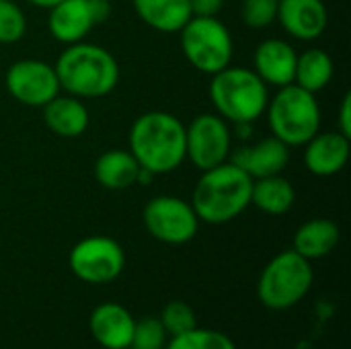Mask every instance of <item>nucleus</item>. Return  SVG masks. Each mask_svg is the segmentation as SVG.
I'll return each instance as SVG.
<instances>
[{
    "label": "nucleus",
    "instance_id": "obj_5",
    "mask_svg": "<svg viewBox=\"0 0 351 349\" xmlns=\"http://www.w3.org/2000/svg\"><path fill=\"white\" fill-rule=\"evenodd\" d=\"M265 115L271 136L282 140L288 148L304 146L317 132H321V107L317 95L294 82L278 88L267 101Z\"/></svg>",
    "mask_w": 351,
    "mask_h": 349
},
{
    "label": "nucleus",
    "instance_id": "obj_30",
    "mask_svg": "<svg viewBox=\"0 0 351 349\" xmlns=\"http://www.w3.org/2000/svg\"><path fill=\"white\" fill-rule=\"evenodd\" d=\"M337 132L351 140V93H346L337 113Z\"/></svg>",
    "mask_w": 351,
    "mask_h": 349
},
{
    "label": "nucleus",
    "instance_id": "obj_29",
    "mask_svg": "<svg viewBox=\"0 0 351 349\" xmlns=\"http://www.w3.org/2000/svg\"><path fill=\"white\" fill-rule=\"evenodd\" d=\"M224 0H189L191 16H218Z\"/></svg>",
    "mask_w": 351,
    "mask_h": 349
},
{
    "label": "nucleus",
    "instance_id": "obj_27",
    "mask_svg": "<svg viewBox=\"0 0 351 349\" xmlns=\"http://www.w3.org/2000/svg\"><path fill=\"white\" fill-rule=\"evenodd\" d=\"M160 323L167 331L169 337H175V335H181L185 331H191L193 327H197V319H195V313L193 309L183 302V300H173L169 302L162 313H160Z\"/></svg>",
    "mask_w": 351,
    "mask_h": 349
},
{
    "label": "nucleus",
    "instance_id": "obj_1",
    "mask_svg": "<svg viewBox=\"0 0 351 349\" xmlns=\"http://www.w3.org/2000/svg\"><path fill=\"white\" fill-rule=\"evenodd\" d=\"M128 150L152 177L173 173L185 160V123L169 111H146L130 128Z\"/></svg>",
    "mask_w": 351,
    "mask_h": 349
},
{
    "label": "nucleus",
    "instance_id": "obj_22",
    "mask_svg": "<svg viewBox=\"0 0 351 349\" xmlns=\"http://www.w3.org/2000/svg\"><path fill=\"white\" fill-rule=\"evenodd\" d=\"M294 202H296V191L286 177L271 175L263 179H253L251 204L259 212L267 216H284L286 212L292 210Z\"/></svg>",
    "mask_w": 351,
    "mask_h": 349
},
{
    "label": "nucleus",
    "instance_id": "obj_6",
    "mask_svg": "<svg viewBox=\"0 0 351 349\" xmlns=\"http://www.w3.org/2000/svg\"><path fill=\"white\" fill-rule=\"evenodd\" d=\"M313 265L294 249L278 253L261 272L257 282L259 302L269 311L296 306L313 288Z\"/></svg>",
    "mask_w": 351,
    "mask_h": 349
},
{
    "label": "nucleus",
    "instance_id": "obj_14",
    "mask_svg": "<svg viewBox=\"0 0 351 349\" xmlns=\"http://www.w3.org/2000/svg\"><path fill=\"white\" fill-rule=\"evenodd\" d=\"M296 58V49L286 39L269 37L263 39L253 53V72L267 86L280 88L294 82Z\"/></svg>",
    "mask_w": 351,
    "mask_h": 349
},
{
    "label": "nucleus",
    "instance_id": "obj_15",
    "mask_svg": "<svg viewBox=\"0 0 351 349\" xmlns=\"http://www.w3.org/2000/svg\"><path fill=\"white\" fill-rule=\"evenodd\" d=\"M350 138L339 132H317L304 144V167L315 177H333L348 167Z\"/></svg>",
    "mask_w": 351,
    "mask_h": 349
},
{
    "label": "nucleus",
    "instance_id": "obj_13",
    "mask_svg": "<svg viewBox=\"0 0 351 349\" xmlns=\"http://www.w3.org/2000/svg\"><path fill=\"white\" fill-rule=\"evenodd\" d=\"M276 21L290 37L315 41L325 33L329 12L323 0H280Z\"/></svg>",
    "mask_w": 351,
    "mask_h": 349
},
{
    "label": "nucleus",
    "instance_id": "obj_7",
    "mask_svg": "<svg viewBox=\"0 0 351 349\" xmlns=\"http://www.w3.org/2000/svg\"><path fill=\"white\" fill-rule=\"evenodd\" d=\"M185 60L202 74H216L232 64L234 41L218 16H191L179 31Z\"/></svg>",
    "mask_w": 351,
    "mask_h": 349
},
{
    "label": "nucleus",
    "instance_id": "obj_16",
    "mask_svg": "<svg viewBox=\"0 0 351 349\" xmlns=\"http://www.w3.org/2000/svg\"><path fill=\"white\" fill-rule=\"evenodd\" d=\"M230 163L243 169L251 179L282 175L290 163V148L276 136H267L255 144L241 146L232 154Z\"/></svg>",
    "mask_w": 351,
    "mask_h": 349
},
{
    "label": "nucleus",
    "instance_id": "obj_19",
    "mask_svg": "<svg viewBox=\"0 0 351 349\" xmlns=\"http://www.w3.org/2000/svg\"><path fill=\"white\" fill-rule=\"evenodd\" d=\"M43 121L47 130L60 138H78L86 132L90 115L82 99L72 95H56L43 107Z\"/></svg>",
    "mask_w": 351,
    "mask_h": 349
},
{
    "label": "nucleus",
    "instance_id": "obj_24",
    "mask_svg": "<svg viewBox=\"0 0 351 349\" xmlns=\"http://www.w3.org/2000/svg\"><path fill=\"white\" fill-rule=\"evenodd\" d=\"M165 349H237V346L226 333L193 327L191 331L171 337Z\"/></svg>",
    "mask_w": 351,
    "mask_h": 349
},
{
    "label": "nucleus",
    "instance_id": "obj_20",
    "mask_svg": "<svg viewBox=\"0 0 351 349\" xmlns=\"http://www.w3.org/2000/svg\"><path fill=\"white\" fill-rule=\"evenodd\" d=\"M341 230L329 218H313L298 226L292 239V249L308 261L323 259L339 245Z\"/></svg>",
    "mask_w": 351,
    "mask_h": 349
},
{
    "label": "nucleus",
    "instance_id": "obj_8",
    "mask_svg": "<svg viewBox=\"0 0 351 349\" xmlns=\"http://www.w3.org/2000/svg\"><path fill=\"white\" fill-rule=\"evenodd\" d=\"M70 272L86 284H109L117 280L125 267L123 247L103 234L86 237L78 241L68 255Z\"/></svg>",
    "mask_w": 351,
    "mask_h": 349
},
{
    "label": "nucleus",
    "instance_id": "obj_28",
    "mask_svg": "<svg viewBox=\"0 0 351 349\" xmlns=\"http://www.w3.org/2000/svg\"><path fill=\"white\" fill-rule=\"evenodd\" d=\"M280 0H243L241 19L251 29H265L278 19Z\"/></svg>",
    "mask_w": 351,
    "mask_h": 349
},
{
    "label": "nucleus",
    "instance_id": "obj_2",
    "mask_svg": "<svg viewBox=\"0 0 351 349\" xmlns=\"http://www.w3.org/2000/svg\"><path fill=\"white\" fill-rule=\"evenodd\" d=\"M60 88L76 99H101L119 84V64L103 45L78 41L66 45L53 64Z\"/></svg>",
    "mask_w": 351,
    "mask_h": 349
},
{
    "label": "nucleus",
    "instance_id": "obj_17",
    "mask_svg": "<svg viewBox=\"0 0 351 349\" xmlns=\"http://www.w3.org/2000/svg\"><path fill=\"white\" fill-rule=\"evenodd\" d=\"M136 319L117 302L99 304L88 319L93 339L105 349H130Z\"/></svg>",
    "mask_w": 351,
    "mask_h": 349
},
{
    "label": "nucleus",
    "instance_id": "obj_10",
    "mask_svg": "<svg viewBox=\"0 0 351 349\" xmlns=\"http://www.w3.org/2000/svg\"><path fill=\"white\" fill-rule=\"evenodd\" d=\"M232 134L228 121L218 113H199L185 125V158L197 169L208 171L230 158Z\"/></svg>",
    "mask_w": 351,
    "mask_h": 349
},
{
    "label": "nucleus",
    "instance_id": "obj_26",
    "mask_svg": "<svg viewBox=\"0 0 351 349\" xmlns=\"http://www.w3.org/2000/svg\"><path fill=\"white\" fill-rule=\"evenodd\" d=\"M169 335L156 317H144L136 321L130 349H165Z\"/></svg>",
    "mask_w": 351,
    "mask_h": 349
},
{
    "label": "nucleus",
    "instance_id": "obj_9",
    "mask_svg": "<svg viewBox=\"0 0 351 349\" xmlns=\"http://www.w3.org/2000/svg\"><path fill=\"white\" fill-rule=\"evenodd\" d=\"M144 226L152 239L165 245H185L199 228V218L191 206L177 195H156L142 212Z\"/></svg>",
    "mask_w": 351,
    "mask_h": 349
},
{
    "label": "nucleus",
    "instance_id": "obj_23",
    "mask_svg": "<svg viewBox=\"0 0 351 349\" xmlns=\"http://www.w3.org/2000/svg\"><path fill=\"white\" fill-rule=\"evenodd\" d=\"M335 74L333 58L319 47H311L296 58V70H294V84L300 88L317 95L329 86Z\"/></svg>",
    "mask_w": 351,
    "mask_h": 349
},
{
    "label": "nucleus",
    "instance_id": "obj_12",
    "mask_svg": "<svg viewBox=\"0 0 351 349\" xmlns=\"http://www.w3.org/2000/svg\"><path fill=\"white\" fill-rule=\"evenodd\" d=\"M107 16V0H62L49 8L47 31L56 41L72 45L84 41L86 35Z\"/></svg>",
    "mask_w": 351,
    "mask_h": 349
},
{
    "label": "nucleus",
    "instance_id": "obj_3",
    "mask_svg": "<svg viewBox=\"0 0 351 349\" xmlns=\"http://www.w3.org/2000/svg\"><path fill=\"white\" fill-rule=\"evenodd\" d=\"M253 179L226 160L218 167L202 171L191 195V206L206 224H226L239 218L251 206Z\"/></svg>",
    "mask_w": 351,
    "mask_h": 349
},
{
    "label": "nucleus",
    "instance_id": "obj_4",
    "mask_svg": "<svg viewBox=\"0 0 351 349\" xmlns=\"http://www.w3.org/2000/svg\"><path fill=\"white\" fill-rule=\"evenodd\" d=\"M210 101L216 113L234 125H253L265 115L269 86L245 66H226L212 74Z\"/></svg>",
    "mask_w": 351,
    "mask_h": 349
},
{
    "label": "nucleus",
    "instance_id": "obj_11",
    "mask_svg": "<svg viewBox=\"0 0 351 349\" xmlns=\"http://www.w3.org/2000/svg\"><path fill=\"white\" fill-rule=\"evenodd\" d=\"M4 84L8 95L27 107H43L62 91L53 66L35 58L12 62L6 70Z\"/></svg>",
    "mask_w": 351,
    "mask_h": 349
},
{
    "label": "nucleus",
    "instance_id": "obj_18",
    "mask_svg": "<svg viewBox=\"0 0 351 349\" xmlns=\"http://www.w3.org/2000/svg\"><path fill=\"white\" fill-rule=\"evenodd\" d=\"M152 175L142 171L130 150L111 148L103 152L95 163V179L101 187L111 191L130 189L136 183L148 181Z\"/></svg>",
    "mask_w": 351,
    "mask_h": 349
},
{
    "label": "nucleus",
    "instance_id": "obj_31",
    "mask_svg": "<svg viewBox=\"0 0 351 349\" xmlns=\"http://www.w3.org/2000/svg\"><path fill=\"white\" fill-rule=\"evenodd\" d=\"M31 6H37V8H45V10H49L51 6H56L58 2H62V0H27Z\"/></svg>",
    "mask_w": 351,
    "mask_h": 349
},
{
    "label": "nucleus",
    "instance_id": "obj_21",
    "mask_svg": "<svg viewBox=\"0 0 351 349\" xmlns=\"http://www.w3.org/2000/svg\"><path fill=\"white\" fill-rule=\"evenodd\" d=\"M132 6L142 23L160 33H179L191 19L189 0H132Z\"/></svg>",
    "mask_w": 351,
    "mask_h": 349
},
{
    "label": "nucleus",
    "instance_id": "obj_25",
    "mask_svg": "<svg viewBox=\"0 0 351 349\" xmlns=\"http://www.w3.org/2000/svg\"><path fill=\"white\" fill-rule=\"evenodd\" d=\"M27 16L12 0H0V43L10 45L25 37Z\"/></svg>",
    "mask_w": 351,
    "mask_h": 349
}]
</instances>
